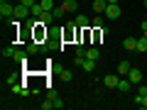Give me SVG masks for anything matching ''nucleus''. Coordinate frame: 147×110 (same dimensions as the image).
I'll list each match as a JSON object with an SVG mask.
<instances>
[{
  "instance_id": "obj_1",
  "label": "nucleus",
  "mask_w": 147,
  "mask_h": 110,
  "mask_svg": "<svg viewBox=\"0 0 147 110\" xmlns=\"http://www.w3.org/2000/svg\"><path fill=\"white\" fill-rule=\"evenodd\" d=\"M120 12H123L120 3H108V7H105V12H103V15L108 17V20H118V17H120Z\"/></svg>"
},
{
  "instance_id": "obj_2",
  "label": "nucleus",
  "mask_w": 147,
  "mask_h": 110,
  "mask_svg": "<svg viewBox=\"0 0 147 110\" xmlns=\"http://www.w3.org/2000/svg\"><path fill=\"white\" fill-rule=\"evenodd\" d=\"M27 17H32V15H30V7H27V5H22V3H20V5H15L12 20H27Z\"/></svg>"
},
{
  "instance_id": "obj_3",
  "label": "nucleus",
  "mask_w": 147,
  "mask_h": 110,
  "mask_svg": "<svg viewBox=\"0 0 147 110\" xmlns=\"http://www.w3.org/2000/svg\"><path fill=\"white\" fill-rule=\"evenodd\" d=\"M12 12H15V5H10L7 0H0V17L7 20V17H12Z\"/></svg>"
},
{
  "instance_id": "obj_4",
  "label": "nucleus",
  "mask_w": 147,
  "mask_h": 110,
  "mask_svg": "<svg viewBox=\"0 0 147 110\" xmlns=\"http://www.w3.org/2000/svg\"><path fill=\"white\" fill-rule=\"evenodd\" d=\"M130 88H132V81L127 78V76H120V81H118L115 91H120V93H130Z\"/></svg>"
},
{
  "instance_id": "obj_5",
  "label": "nucleus",
  "mask_w": 147,
  "mask_h": 110,
  "mask_svg": "<svg viewBox=\"0 0 147 110\" xmlns=\"http://www.w3.org/2000/svg\"><path fill=\"white\" fill-rule=\"evenodd\" d=\"M118 81H120L118 73H108V76H103V86H105V88H115Z\"/></svg>"
},
{
  "instance_id": "obj_6",
  "label": "nucleus",
  "mask_w": 147,
  "mask_h": 110,
  "mask_svg": "<svg viewBox=\"0 0 147 110\" xmlns=\"http://www.w3.org/2000/svg\"><path fill=\"white\" fill-rule=\"evenodd\" d=\"M91 7H93L96 15H103L105 7H108V0H91Z\"/></svg>"
},
{
  "instance_id": "obj_7",
  "label": "nucleus",
  "mask_w": 147,
  "mask_h": 110,
  "mask_svg": "<svg viewBox=\"0 0 147 110\" xmlns=\"http://www.w3.org/2000/svg\"><path fill=\"white\" fill-rule=\"evenodd\" d=\"M74 22H76L79 30H91V20H88L86 15H76V20H74Z\"/></svg>"
},
{
  "instance_id": "obj_8",
  "label": "nucleus",
  "mask_w": 147,
  "mask_h": 110,
  "mask_svg": "<svg viewBox=\"0 0 147 110\" xmlns=\"http://www.w3.org/2000/svg\"><path fill=\"white\" fill-rule=\"evenodd\" d=\"M79 3H81V0H61V7L66 12H76V10H79Z\"/></svg>"
},
{
  "instance_id": "obj_9",
  "label": "nucleus",
  "mask_w": 147,
  "mask_h": 110,
  "mask_svg": "<svg viewBox=\"0 0 147 110\" xmlns=\"http://www.w3.org/2000/svg\"><path fill=\"white\" fill-rule=\"evenodd\" d=\"M130 68H132V64L130 61H120V64H118V76H127V73H130Z\"/></svg>"
},
{
  "instance_id": "obj_10",
  "label": "nucleus",
  "mask_w": 147,
  "mask_h": 110,
  "mask_svg": "<svg viewBox=\"0 0 147 110\" xmlns=\"http://www.w3.org/2000/svg\"><path fill=\"white\" fill-rule=\"evenodd\" d=\"M123 47H125L127 52H135L137 49V39L135 37H125V39H123Z\"/></svg>"
},
{
  "instance_id": "obj_11",
  "label": "nucleus",
  "mask_w": 147,
  "mask_h": 110,
  "mask_svg": "<svg viewBox=\"0 0 147 110\" xmlns=\"http://www.w3.org/2000/svg\"><path fill=\"white\" fill-rule=\"evenodd\" d=\"M127 78H130L132 83H140V81H142V71L132 66V68H130V73H127Z\"/></svg>"
},
{
  "instance_id": "obj_12",
  "label": "nucleus",
  "mask_w": 147,
  "mask_h": 110,
  "mask_svg": "<svg viewBox=\"0 0 147 110\" xmlns=\"http://www.w3.org/2000/svg\"><path fill=\"white\" fill-rule=\"evenodd\" d=\"M39 22H42V25H52V22H54V12L52 10H44L42 17H39Z\"/></svg>"
},
{
  "instance_id": "obj_13",
  "label": "nucleus",
  "mask_w": 147,
  "mask_h": 110,
  "mask_svg": "<svg viewBox=\"0 0 147 110\" xmlns=\"http://www.w3.org/2000/svg\"><path fill=\"white\" fill-rule=\"evenodd\" d=\"M15 52H17V44L5 47V49H3V59H15Z\"/></svg>"
},
{
  "instance_id": "obj_14",
  "label": "nucleus",
  "mask_w": 147,
  "mask_h": 110,
  "mask_svg": "<svg viewBox=\"0 0 147 110\" xmlns=\"http://www.w3.org/2000/svg\"><path fill=\"white\" fill-rule=\"evenodd\" d=\"M81 68H84L86 73H93V68H96V61H93V59H84V64H81Z\"/></svg>"
},
{
  "instance_id": "obj_15",
  "label": "nucleus",
  "mask_w": 147,
  "mask_h": 110,
  "mask_svg": "<svg viewBox=\"0 0 147 110\" xmlns=\"http://www.w3.org/2000/svg\"><path fill=\"white\" fill-rule=\"evenodd\" d=\"M27 56H30L27 49H25V52H22V49H17V52H15V61H20V64H27Z\"/></svg>"
},
{
  "instance_id": "obj_16",
  "label": "nucleus",
  "mask_w": 147,
  "mask_h": 110,
  "mask_svg": "<svg viewBox=\"0 0 147 110\" xmlns=\"http://www.w3.org/2000/svg\"><path fill=\"white\" fill-rule=\"evenodd\" d=\"M42 12H44V7L39 5V3H37V5H32V7H30V15H32V17H37V20H39V17H42Z\"/></svg>"
},
{
  "instance_id": "obj_17",
  "label": "nucleus",
  "mask_w": 147,
  "mask_h": 110,
  "mask_svg": "<svg viewBox=\"0 0 147 110\" xmlns=\"http://www.w3.org/2000/svg\"><path fill=\"white\" fill-rule=\"evenodd\" d=\"M135 52H140V54H145V52H147V37H145V34L137 39V49H135Z\"/></svg>"
},
{
  "instance_id": "obj_18",
  "label": "nucleus",
  "mask_w": 147,
  "mask_h": 110,
  "mask_svg": "<svg viewBox=\"0 0 147 110\" xmlns=\"http://www.w3.org/2000/svg\"><path fill=\"white\" fill-rule=\"evenodd\" d=\"M98 56H100V52L96 47H88L86 49V59H93V61H98Z\"/></svg>"
},
{
  "instance_id": "obj_19",
  "label": "nucleus",
  "mask_w": 147,
  "mask_h": 110,
  "mask_svg": "<svg viewBox=\"0 0 147 110\" xmlns=\"http://www.w3.org/2000/svg\"><path fill=\"white\" fill-rule=\"evenodd\" d=\"M27 52H30V54H37V52H42V47H39V42H27Z\"/></svg>"
},
{
  "instance_id": "obj_20",
  "label": "nucleus",
  "mask_w": 147,
  "mask_h": 110,
  "mask_svg": "<svg viewBox=\"0 0 147 110\" xmlns=\"http://www.w3.org/2000/svg\"><path fill=\"white\" fill-rule=\"evenodd\" d=\"M10 88H12V93H15V95H25L27 93V88H25V86H20V83H12Z\"/></svg>"
},
{
  "instance_id": "obj_21",
  "label": "nucleus",
  "mask_w": 147,
  "mask_h": 110,
  "mask_svg": "<svg viewBox=\"0 0 147 110\" xmlns=\"http://www.w3.org/2000/svg\"><path fill=\"white\" fill-rule=\"evenodd\" d=\"M91 27H96V30H100V27H103V17H100V15H96L93 20H91Z\"/></svg>"
},
{
  "instance_id": "obj_22",
  "label": "nucleus",
  "mask_w": 147,
  "mask_h": 110,
  "mask_svg": "<svg viewBox=\"0 0 147 110\" xmlns=\"http://www.w3.org/2000/svg\"><path fill=\"white\" fill-rule=\"evenodd\" d=\"M59 78H61V81H71V78H74V73L69 71V68H64V71L59 73Z\"/></svg>"
},
{
  "instance_id": "obj_23",
  "label": "nucleus",
  "mask_w": 147,
  "mask_h": 110,
  "mask_svg": "<svg viewBox=\"0 0 147 110\" xmlns=\"http://www.w3.org/2000/svg\"><path fill=\"white\" fill-rule=\"evenodd\" d=\"M52 12H54V20H59V17H64V15H66V10H64L61 5H59V7H54Z\"/></svg>"
},
{
  "instance_id": "obj_24",
  "label": "nucleus",
  "mask_w": 147,
  "mask_h": 110,
  "mask_svg": "<svg viewBox=\"0 0 147 110\" xmlns=\"http://www.w3.org/2000/svg\"><path fill=\"white\" fill-rule=\"evenodd\" d=\"M39 5H42L44 10H54V0H39Z\"/></svg>"
},
{
  "instance_id": "obj_25",
  "label": "nucleus",
  "mask_w": 147,
  "mask_h": 110,
  "mask_svg": "<svg viewBox=\"0 0 147 110\" xmlns=\"http://www.w3.org/2000/svg\"><path fill=\"white\" fill-rule=\"evenodd\" d=\"M49 100L54 103V108H64V98H59V95H57V98H49Z\"/></svg>"
},
{
  "instance_id": "obj_26",
  "label": "nucleus",
  "mask_w": 147,
  "mask_h": 110,
  "mask_svg": "<svg viewBox=\"0 0 147 110\" xmlns=\"http://www.w3.org/2000/svg\"><path fill=\"white\" fill-rule=\"evenodd\" d=\"M39 108H42V110H52V108H54V103H52V100H49V98H47V100H44V103H42V105H39Z\"/></svg>"
},
{
  "instance_id": "obj_27",
  "label": "nucleus",
  "mask_w": 147,
  "mask_h": 110,
  "mask_svg": "<svg viewBox=\"0 0 147 110\" xmlns=\"http://www.w3.org/2000/svg\"><path fill=\"white\" fill-rule=\"evenodd\" d=\"M22 5H27V7H32V5H37V0H20Z\"/></svg>"
},
{
  "instance_id": "obj_28",
  "label": "nucleus",
  "mask_w": 147,
  "mask_h": 110,
  "mask_svg": "<svg viewBox=\"0 0 147 110\" xmlns=\"http://www.w3.org/2000/svg\"><path fill=\"white\" fill-rule=\"evenodd\" d=\"M137 105H140V108H145V110H147V95H145V98H142V100H140V103H137Z\"/></svg>"
},
{
  "instance_id": "obj_29",
  "label": "nucleus",
  "mask_w": 147,
  "mask_h": 110,
  "mask_svg": "<svg viewBox=\"0 0 147 110\" xmlns=\"http://www.w3.org/2000/svg\"><path fill=\"white\" fill-rule=\"evenodd\" d=\"M142 34H145V37H147V20H145V22H142Z\"/></svg>"
},
{
  "instance_id": "obj_30",
  "label": "nucleus",
  "mask_w": 147,
  "mask_h": 110,
  "mask_svg": "<svg viewBox=\"0 0 147 110\" xmlns=\"http://www.w3.org/2000/svg\"><path fill=\"white\" fill-rule=\"evenodd\" d=\"M108 3H120V0H108Z\"/></svg>"
},
{
  "instance_id": "obj_31",
  "label": "nucleus",
  "mask_w": 147,
  "mask_h": 110,
  "mask_svg": "<svg viewBox=\"0 0 147 110\" xmlns=\"http://www.w3.org/2000/svg\"><path fill=\"white\" fill-rule=\"evenodd\" d=\"M145 10H147V0H145Z\"/></svg>"
},
{
  "instance_id": "obj_32",
  "label": "nucleus",
  "mask_w": 147,
  "mask_h": 110,
  "mask_svg": "<svg viewBox=\"0 0 147 110\" xmlns=\"http://www.w3.org/2000/svg\"><path fill=\"white\" fill-rule=\"evenodd\" d=\"M81 3H88V0H81Z\"/></svg>"
},
{
  "instance_id": "obj_33",
  "label": "nucleus",
  "mask_w": 147,
  "mask_h": 110,
  "mask_svg": "<svg viewBox=\"0 0 147 110\" xmlns=\"http://www.w3.org/2000/svg\"><path fill=\"white\" fill-rule=\"evenodd\" d=\"M145 20H147V17H145Z\"/></svg>"
}]
</instances>
